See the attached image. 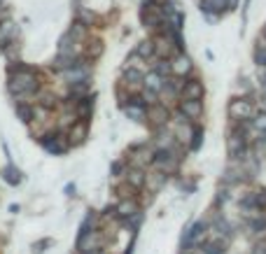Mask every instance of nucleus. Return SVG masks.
Segmentation results:
<instances>
[{"label": "nucleus", "mask_w": 266, "mask_h": 254, "mask_svg": "<svg viewBox=\"0 0 266 254\" xmlns=\"http://www.w3.org/2000/svg\"><path fill=\"white\" fill-rule=\"evenodd\" d=\"M201 140H203V131H201V128H194V135H191V149L201 147Z\"/></svg>", "instance_id": "obj_24"}, {"label": "nucleus", "mask_w": 266, "mask_h": 254, "mask_svg": "<svg viewBox=\"0 0 266 254\" xmlns=\"http://www.w3.org/2000/svg\"><path fill=\"white\" fill-rule=\"evenodd\" d=\"M171 68H173V75L175 77H184V75H189L191 73V61H189V56L184 52H177L175 56L171 59Z\"/></svg>", "instance_id": "obj_3"}, {"label": "nucleus", "mask_w": 266, "mask_h": 254, "mask_svg": "<svg viewBox=\"0 0 266 254\" xmlns=\"http://www.w3.org/2000/svg\"><path fill=\"white\" fill-rule=\"evenodd\" d=\"M10 91L17 96H26V94H33L40 89V82H38V75H35L33 68L28 66H10Z\"/></svg>", "instance_id": "obj_1"}, {"label": "nucleus", "mask_w": 266, "mask_h": 254, "mask_svg": "<svg viewBox=\"0 0 266 254\" xmlns=\"http://www.w3.org/2000/svg\"><path fill=\"white\" fill-rule=\"evenodd\" d=\"M129 182L133 184V187H140V184L145 182L143 170H131V173H129Z\"/></svg>", "instance_id": "obj_22"}, {"label": "nucleus", "mask_w": 266, "mask_h": 254, "mask_svg": "<svg viewBox=\"0 0 266 254\" xmlns=\"http://www.w3.org/2000/svg\"><path fill=\"white\" fill-rule=\"evenodd\" d=\"M3 175H5V180L10 182V184H19L21 182V173L14 166H7L5 170H3Z\"/></svg>", "instance_id": "obj_20"}, {"label": "nucleus", "mask_w": 266, "mask_h": 254, "mask_svg": "<svg viewBox=\"0 0 266 254\" xmlns=\"http://www.w3.org/2000/svg\"><path fill=\"white\" fill-rule=\"evenodd\" d=\"M49 242H52V240H42V242H38V245H33V254H42Z\"/></svg>", "instance_id": "obj_26"}, {"label": "nucleus", "mask_w": 266, "mask_h": 254, "mask_svg": "<svg viewBox=\"0 0 266 254\" xmlns=\"http://www.w3.org/2000/svg\"><path fill=\"white\" fill-rule=\"evenodd\" d=\"M136 54H138V56H143L145 61H147V59H154V56H157V49H154V40H143V42H138Z\"/></svg>", "instance_id": "obj_14"}, {"label": "nucleus", "mask_w": 266, "mask_h": 254, "mask_svg": "<svg viewBox=\"0 0 266 254\" xmlns=\"http://www.w3.org/2000/svg\"><path fill=\"white\" fill-rule=\"evenodd\" d=\"M252 126L259 128V131H266V114H259V117L252 121Z\"/></svg>", "instance_id": "obj_25"}, {"label": "nucleus", "mask_w": 266, "mask_h": 254, "mask_svg": "<svg viewBox=\"0 0 266 254\" xmlns=\"http://www.w3.org/2000/svg\"><path fill=\"white\" fill-rule=\"evenodd\" d=\"M229 112L233 119H247L252 114V105H250V101H231Z\"/></svg>", "instance_id": "obj_6"}, {"label": "nucleus", "mask_w": 266, "mask_h": 254, "mask_svg": "<svg viewBox=\"0 0 266 254\" xmlns=\"http://www.w3.org/2000/svg\"><path fill=\"white\" fill-rule=\"evenodd\" d=\"M77 21H82L84 26H94L96 21H98V17H96V12L94 10H87V7H82V5H77Z\"/></svg>", "instance_id": "obj_15"}, {"label": "nucleus", "mask_w": 266, "mask_h": 254, "mask_svg": "<svg viewBox=\"0 0 266 254\" xmlns=\"http://www.w3.org/2000/svg\"><path fill=\"white\" fill-rule=\"evenodd\" d=\"M68 33L73 35V38H75V40L80 42V45H82V42H87V35H89V26H84L82 21H75V24H73V26L68 28Z\"/></svg>", "instance_id": "obj_16"}, {"label": "nucleus", "mask_w": 266, "mask_h": 254, "mask_svg": "<svg viewBox=\"0 0 266 254\" xmlns=\"http://www.w3.org/2000/svg\"><path fill=\"white\" fill-rule=\"evenodd\" d=\"M17 114H19L24 121H31V119L35 117L33 110H31V107H26V105H17Z\"/></svg>", "instance_id": "obj_23"}, {"label": "nucleus", "mask_w": 266, "mask_h": 254, "mask_svg": "<svg viewBox=\"0 0 266 254\" xmlns=\"http://www.w3.org/2000/svg\"><path fill=\"white\" fill-rule=\"evenodd\" d=\"M147 184H150L152 191H159V189L166 184V173H154V175H147Z\"/></svg>", "instance_id": "obj_19"}, {"label": "nucleus", "mask_w": 266, "mask_h": 254, "mask_svg": "<svg viewBox=\"0 0 266 254\" xmlns=\"http://www.w3.org/2000/svg\"><path fill=\"white\" fill-rule=\"evenodd\" d=\"M61 77L68 84H77V82H87V80H91V66H89L87 61H82L80 66H75V68H68V70H63L61 73Z\"/></svg>", "instance_id": "obj_2"}, {"label": "nucleus", "mask_w": 266, "mask_h": 254, "mask_svg": "<svg viewBox=\"0 0 266 254\" xmlns=\"http://www.w3.org/2000/svg\"><path fill=\"white\" fill-rule=\"evenodd\" d=\"M136 212H138L136 201H122L119 205H117V214H119V217H124V219H129L131 214H136Z\"/></svg>", "instance_id": "obj_18"}, {"label": "nucleus", "mask_w": 266, "mask_h": 254, "mask_svg": "<svg viewBox=\"0 0 266 254\" xmlns=\"http://www.w3.org/2000/svg\"><path fill=\"white\" fill-rule=\"evenodd\" d=\"M252 59L259 68H266V38L261 35L259 40L254 42V49H252Z\"/></svg>", "instance_id": "obj_10"}, {"label": "nucleus", "mask_w": 266, "mask_h": 254, "mask_svg": "<svg viewBox=\"0 0 266 254\" xmlns=\"http://www.w3.org/2000/svg\"><path fill=\"white\" fill-rule=\"evenodd\" d=\"M164 77L157 73V70H152V73L145 75V80H143V87L147 89V91H154V94H161V89H164Z\"/></svg>", "instance_id": "obj_7"}, {"label": "nucleus", "mask_w": 266, "mask_h": 254, "mask_svg": "<svg viewBox=\"0 0 266 254\" xmlns=\"http://www.w3.org/2000/svg\"><path fill=\"white\" fill-rule=\"evenodd\" d=\"M124 114H126L129 119H133V121H145V117H147V110H145V105L129 103V105H124Z\"/></svg>", "instance_id": "obj_9"}, {"label": "nucleus", "mask_w": 266, "mask_h": 254, "mask_svg": "<svg viewBox=\"0 0 266 254\" xmlns=\"http://www.w3.org/2000/svg\"><path fill=\"white\" fill-rule=\"evenodd\" d=\"M84 138H87V124H84V121H80V124H75V126L70 128L68 140L73 142V145H82Z\"/></svg>", "instance_id": "obj_12"}, {"label": "nucleus", "mask_w": 266, "mask_h": 254, "mask_svg": "<svg viewBox=\"0 0 266 254\" xmlns=\"http://www.w3.org/2000/svg\"><path fill=\"white\" fill-rule=\"evenodd\" d=\"M180 112H182L187 119H196V117H201V112H203V105H201V101H196V98H182Z\"/></svg>", "instance_id": "obj_4"}, {"label": "nucleus", "mask_w": 266, "mask_h": 254, "mask_svg": "<svg viewBox=\"0 0 266 254\" xmlns=\"http://www.w3.org/2000/svg\"><path fill=\"white\" fill-rule=\"evenodd\" d=\"M103 42L101 40H94V42H89V47H87V56L89 59H98V56H101L103 54Z\"/></svg>", "instance_id": "obj_21"}, {"label": "nucleus", "mask_w": 266, "mask_h": 254, "mask_svg": "<svg viewBox=\"0 0 266 254\" xmlns=\"http://www.w3.org/2000/svg\"><path fill=\"white\" fill-rule=\"evenodd\" d=\"M147 117H150L157 126H161V124H166V119H168V110H166L164 105H152L150 110H147Z\"/></svg>", "instance_id": "obj_11"}, {"label": "nucleus", "mask_w": 266, "mask_h": 254, "mask_svg": "<svg viewBox=\"0 0 266 254\" xmlns=\"http://www.w3.org/2000/svg\"><path fill=\"white\" fill-rule=\"evenodd\" d=\"M54 140H45V147L49 149V152H56L61 154L68 149V140H66V135H52Z\"/></svg>", "instance_id": "obj_13"}, {"label": "nucleus", "mask_w": 266, "mask_h": 254, "mask_svg": "<svg viewBox=\"0 0 266 254\" xmlns=\"http://www.w3.org/2000/svg\"><path fill=\"white\" fill-rule=\"evenodd\" d=\"M191 135H194V126L184 124V119H180V126L175 128V138L180 142H191Z\"/></svg>", "instance_id": "obj_17"}, {"label": "nucleus", "mask_w": 266, "mask_h": 254, "mask_svg": "<svg viewBox=\"0 0 266 254\" xmlns=\"http://www.w3.org/2000/svg\"><path fill=\"white\" fill-rule=\"evenodd\" d=\"M261 35H264V38H266V26H264V31H261Z\"/></svg>", "instance_id": "obj_27"}, {"label": "nucleus", "mask_w": 266, "mask_h": 254, "mask_svg": "<svg viewBox=\"0 0 266 254\" xmlns=\"http://www.w3.org/2000/svg\"><path fill=\"white\" fill-rule=\"evenodd\" d=\"M180 96H182V98H196V101H201V98H203V84L198 80H187L182 84Z\"/></svg>", "instance_id": "obj_5"}, {"label": "nucleus", "mask_w": 266, "mask_h": 254, "mask_svg": "<svg viewBox=\"0 0 266 254\" xmlns=\"http://www.w3.org/2000/svg\"><path fill=\"white\" fill-rule=\"evenodd\" d=\"M77 47H80V42L70 33H63L61 38H59V45H56L59 54H77Z\"/></svg>", "instance_id": "obj_8"}]
</instances>
